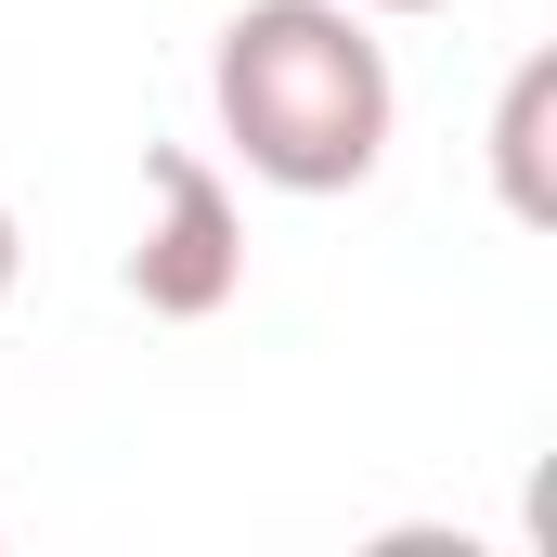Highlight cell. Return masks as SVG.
Returning a JSON list of instances; mask_svg holds the SVG:
<instances>
[{
	"mask_svg": "<svg viewBox=\"0 0 557 557\" xmlns=\"http://www.w3.org/2000/svg\"><path fill=\"white\" fill-rule=\"evenodd\" d=\"M208 104H221V143L247 156V182L273 195H350L376 182L389 156V52L350 0H247L221 26V65H208Z\"/></svg>",
	"mask_w": 557,
	"mask_h": 557,
	"instance_id": "6da1fadb",
	"label": "cell"
},
{
	"mask_svg": "<svg viewBox=\"0 0 557 557\" xmlns=\"http://www.w3.org/2000/svg\"><path fill=\"white\" fill-rule=\"evenodd\" d=\"M143 247H131V298L143 311H169V324H208V311H234V285H247V208H234V182L195 156V143H156L143 156Z\"/></svg>",
	"mask_w": 557,
	"mask_h": 557,
	"instance_id": "7a4b0ae2",
	"label": "cell"
},
{
	"mask_svg": "<svg viewBox=\"0 0 557 557\" xmlns=\"http://www.w3.org/2000/svg\"><path fill=\"white\" fill-rule=\"evenodd\" d=\"M350 13H441V0H350Z\"/></svg>",
	"mask_w": 557,
	"mask_h": 557,
	"instance_id": "5b68a950",
	"label": "cell"
},
{
	"mask_svg": "<svg viewBox=\"0 0 557 557\" xmlns=\"http://www.w3.org/2000/svg\"><path fill=\"white\" fill-rule=\"evenodd\" d=\"M13 273H26V234H13V208H0V298H13Z\"/></svg>",
	"mask_w": 557,
	"mask_h": 557,
	"instance_id": "277c9868",
	"label": "cell"
},
{
	"mask_svg": "<svg viewBox=\"0 0 557 557\" xmlns=\"http://www.w3.org/2000/svg\"><path fill=\"white\" fill-rule=\"evenodd\" d=\"M545 131H557V52H532L493 104V182H506V221H557V169H545Z\"/></svg>",
	"mask_w": 557,
	"mask_h": 557,
	"instance_id": "3957f363",
	"label": "cell"
}]
</instances>
